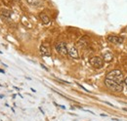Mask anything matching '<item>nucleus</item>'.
I'll return each instance as SVG.
<instances>
[{
	"instance_id": "nucleus-1",
	"label": "nucleus",
	"mask_w": 127,
	"mask_h": 121,
	"mask_svg": "<svg viewBox=\"0 0 127 121\" xmlns=\"http://www.w3.org/2000/svg\"><path fill=\"white\" fill-rule=\"evenodd\" d=\"M106 78H109V79H112L114 81H116L120 84H122V82L124 81V76H123V73L119 70V69H114V70H112L110 71L108 74H107V77Z\"/></svg>"
},
{
	"instance_id": "nucleus-2",
	"label": "nucleus",
	"mask_w": 127,
	"mask_h": 121,
	"mask_svg": "<svg viewBox=\"0 0 127 121\" xmlns=\"http://www.w3.org/2000/svg\"><path fill=\"white\" fill-rule=\"evenodd\" d=\"M105 84L107 85V87L114 92H122L123 90V86L122 84L116 82V81H114L112 79H109V78H106L105 79Z\"/></svg>"
},
{
	"instance_id": "nucleus-3",
	"label": "nucleus",
	"mask_w": 127,
	"mask_h": 121,
	"mask_svg": "<svg viewBox=\"0 0 127 121\" xmlns=\"http://www.w3.org/2000/svg\"><path fill=\"white\" fill-rule=\"evenodd\" d=\"M55 49H56V51H57L60 55H62V56H66V55L68 54V49H67V47H66V44L64 43V42H59V43H57V44L55 45Z\"/></svg>"
},
{
	"instance_id": "nucleus-4",
	"label": "nucleus",
	"mask_w": 127,
	"mask_h": 121,
	"mask_svg": "<svg viewBox=\"0 0 127 121\" xmlns=\"http://www.w3.org/2000/svg\"><path fill=\"white\" fill-rule=\"evenodd\" d=\"M89 63L95 68H102L103 66H104V60L102 58H100V57H93V58H91Z\"/></svg>"
},
{
	"instance_id": "nucleus-5",
	"label": "nucleus",
	"mask_w": 127,
	"mask_h": 121,
	"mask_svg": "<svg viewBox=\"0 0 127 121\" xmlns=\"http://www.w3.org/2000/svg\"><path fill=\"white\" fill-rule=\"evenodd\" d=\"M108 40L113 44H121L123 42V37L117 36V35H110L108 36Z\"/></svg>"
},
{
	"instance_id": "nucleus-6",
	"label": "nucleus",
	"mask_w": 127,
	"mask_h": 121,
	"mask_svg": "<svg viewBox=\"0 0 127 121\" xmlns=\"http://www.w3.org/2000/svg\"><path fill=\"white\" fill-rule=\"evenodd\" d=\"M39 51H40V54L41 56L43 57H50L51 56V51L48 47H46L45 45H41L40 48H39Z\"/></svg>"
},
{
	"instance_id": "nucleus-7",
	"label": "nucleus",
	"mask_w": 127,
	"mask_h": 121,
	"mask_svg": "<svg viewBox=\"0 0 127 121\" xmlns=\"http://www.w3.org/2000/svg\"><path fill=\"white\" fill-rule=\"evenodd\" d=\"M68 55L73 59H78L79 58L78 52H77V50H76V48L74 46H71V47L68 48Z\"/></svg>"
},
{
	"instance_id": "nucleus-8",
	"label": "nucleus",
	"mask_w": 127,
	"mask_h": 121,
	"mask_svg": "<svg viewBox=\"0 0 127 121\" xmlns=\"http://www.w3.org/2000/svg\"><path fill=\"white\" fill-rule=\"evenodd\" d=\"M39 18H40L41 22H42L44 24H48V23L50 22V19H49V17H48L45 13H40V14H39Z\"/></svg>"
},
{
	"instance_id": "nucleus-9",
	"label": "nucleus",
	"mask_w": 127,
	"mask_h": 121,
	"mask_svg": "<svg viewBox=\"0 0 127 121\" xmlns=\"http://www.w3.org/2000/svg\"><path fill=\"white\" fill-rule=\"evenodd\" d=\"M103 59H104V61H105V62L110 63V62H112V61L114 60V56H113V54H112V53L108 52V53H105V54H104Z\"/></svg>"
},
{
	"instance_id": "nucleus-10",
	"label": "nucleus",
	"mask_w": 127,
	"mask_h": 121,
	"mask_svg": "<svg viewBox=\"0 0 127 121\" xmlns=\"http://www.w3.org/2000/svg\"><path fill=\"white\" fill-rule=\"evenodd\" d=\"M0 15H1V17L4 18V19H10V18H11V13H10V11L7 10V9H3V10L0 12Z\"/></svg>"
},
{
	"instance_id": "nucleus-11",
	"label": "nucleus",
	"mask_w": 127,
	"mask_h": 121,
	"mask_svg": "<svg viewBox=\"0 0 127 121\" xmlns=\"http://www.w3.org/2000/svg\"><path fill=\"white\" fill-rule=\"evenodd\" d=\"M26 3L32 7H37L41 4V2L39 0H26Z\"/></svg>"
},
{
	"instance_id": "nucleus-12",
	"label": "nucleus",
	"mask_w": 127,
	"mask_h": 121,
	"mask_svg": "<svg viewBox=\"0 0 127 121\" xmlns=\"http://www.w3.org/2000/svg\"><path fill=\"white\" fill-rule=\"evenodd\" d=\"M78 44H79L80 46H82V47H86V46H87V42H86V40H84V38H81V39L78 41Z\"/></svg>"
},
{
	"instance_id": "nucleus-13",
	"label": "nucleus",
	"mask_w": 127,
	"mask_h": 121,
	"mask_svg": "<svg viewBox=\"0 0 127 121\" xmlns=\"http://www.w3.org/2000/svg\"><path fill=\"white\" fill-rule=\"evenodd\" d=\"M77 85H78V86H79V87H80V88H82V89H83V90H84V91H86V92H89V90H87V89H86V88H85V87H83V86H82V85H80V84H78V83H77Z\"/></svg>"
},
{
	"instance_id": "nucleus-14",
	"label": "nucleus",
	"mask_w": 127,
	"mask_h": 121,
	"mask_svg": "<svg viewBox=\"0 0 127 121\" xmlns=\"http://www.w3.org/2000/svg\"><path fill=\"white\" fill-rule=\"evenodd\" d=\"M40 66H41V67H42V68H44V69H45V70H46V71H48V70H49V69H48V68H47V67H46V66H44V65H42V64H41V65H40Z\"/></svg>"
},
{
	"instance_id": "nucleus-15",
	"label": "nucleus",
	"mask_w": 127,
	"mask_h": 121,
	"mask_svg": "<svg viewBox=\"0 0 127 121\" xmlns=\"http://www.w3.org/2000/svg\"><path fill=\"white\" fill-rule=\"evenodd\" d=\"M0 72H1V73H3V74H4V73H5V70H3V69H1V68H0Z\"/></svg>"
},
{
	"instance_id": "nucleus-16",
	"label": "nucleus",
	"mask_w": 127,
	"mask_h": 121,
	"mask_svg": "<svg viewBox=\"0 0 127 121\" xmlns=\"http://www.w3.org/2000/svg\"><path fill=\"white\" fill-rule=\"evenodd\" d=\"M124 82H125V84H126V86H127V78L126 79H124Z\"/></svg>"
},
{
	"instance_id": "nucleus-17",
	"label": "nucleus",
	"mask_w": 127,
	"mask_h": 121,
	"mask_svg": "<svg viewBox=\"0 0 127 121\" xmlns=\"http://www.w3.org/2000/svg\"><path fill=\"white\" fill-rule=\"evenodd\" d=\"M122 110H124V111H127V109H124V108H123V109H122Z\"/></svg>"
},
{
	"instance_id": "nucleus-18",
	"label": "nucleus",
	"mask_w": 127,
	"mask_h": 121,
	"mask_svg": "<svg viewBox=\"0 0 127 121\" xmlns=\"http://www.w3.org/2000/svg\"><path fill=\"white\" fill-rule=\"evenodd\" d=\"M0 54H2V52H1V51H0Z\"/></svg>"
}]
</instances>
